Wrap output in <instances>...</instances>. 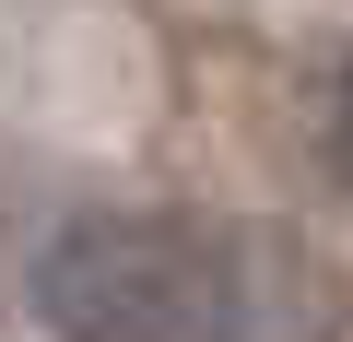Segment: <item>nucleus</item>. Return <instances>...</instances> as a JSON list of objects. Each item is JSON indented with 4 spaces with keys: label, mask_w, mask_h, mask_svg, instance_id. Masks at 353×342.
Here are the masks:
<instances>
[{
    "label": "nucleus",
    "mask_w": 353,
    "mask_h": 342,
    "mask_svg": "<svg viewBox=\"0 0 353 342\" xmlns=\"http://www.w3.org/2000/svg\"><path fill=\"white\" fill-rule=\"evenodd\" d=\"M36 319L59 342H201L212 307V225L176 213H83L36 248Z\"/></svg>",
    "instance_id": "f257e3e1"
},
{
    "label": "nucleus",
    "mask_w": 353,
    "mask_h": 342,
    "mask_svg": "<svg viewBox=\"0 0 353 342\" xmlns=\"http://www.w3.org/2000/svg\"><path fill=\"white\" fill-rule=\"evenodd\" d=\"M353 295L294 225H212V307L201 342H341Z\"/></svg>",
    "instance_id": "f03ea898"
},
{
    "label": "nucleus",
    "mask_w": 353,
    "mask_h": 342,
    "mask_svg": "<svg viewBox=\"0 0 353 342\" xmlns=\"http://www.w3.org/2000/svg\"><path fill=\"white\" fill-rule=\"evenodd\" d=\"M330 165L353 178V71H341V106H330Z\"/></svg>",
    "instance_id": "7ed1b4c3"
}]
</instances>
